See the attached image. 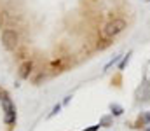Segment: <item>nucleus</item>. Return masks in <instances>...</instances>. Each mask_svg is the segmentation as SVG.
Masks as SVG:
<instances>
[{"label": "nucleus", "mask_w": 150, "mask_h": 131, "mask_svg": "<svg viewBox=\"0 0 150 131\" xmlns=\"http://www.w3.org/2000/svg\"><path fill=\"white\" fill-rule=\"evenodd\" d=\"M122 56H124V54H117V56H113L112 59H110V61H108V63L105 65V70H103V72H108V70L112 68L113 65H117V63H119V61L122 59Z\"/></svg>", "instance_id": "nucleus-6"}, {"label": "nucleus", "mask_w": 150, "mask_h": 131, "mask_svg": "<svg viewBox=\"0 0 150 131\" xmlns=\"http://www.w3.org/2000/svg\"><path fill=\"white\" fill-rule=\"evenodd\" d=\"M131 56H133V52H131V51H129L127 54H124V56H122V59L119 61V70H124V68L127 67V63H129V59H131Z\"/></svg>", "instance_id": "nucleus-7"}, {"label": "nucleus", "mask_w": 150, "mask_h": 131, "mask_svg": "<svg viewBox=\"0 0 150 131\" xmlns=\"http://www.w3.org/2000/svg\"><path fill=\"white\" fill-rule=\"evenodd\" d=\"M143 131H150V126H149V128H145V130H143Z\"/></svg>", "instance_id": "nucleus-13"}, {"label": "nucleus", "mask_w": 150, "mask_h": 131, "mask_svg": "<svg viewBox=\"0 0 150 131\" xmlns=\"http://www.w3.org/2000/svg\"><path fill=\"white\" fill-rule=\"evenodd\" d=\"M2 101H4V112H5L4 121H5V124H12V123L16 121V108H14L12 101H11L7 96H4Z\"/></svg>", "instance_id": "nucleus-3"}, {"label": "nucleus", "mask_w": 150, "mask_h": 131, "mask_svg": "<svg viewBox=\"0 0 150 131\" xmlns=\"http://www.w3.org/2000/svg\"><path fill=\"white\" fill-rule=\"evenodd\" d=\"M100 128H101L100 124H94V126H91V128H87V130H86V131H98V130H100Z\"/></svg>", "instance_id": "nucleus-11"}, {"label": "nucleus", "mask_w": 150, "mask_h": 131, "mask_svg": "<svg viewBox=\"0 0 150 131\" xmlns=\"http://www.w3.org/2000/svg\"><path fill=\"white\" fill-rule=\"evenodd\" d=\"M108 124H110V117H103V119L100 121V126H101V128H107Z\"/></svg>", "instance_id": "nucleus-10"}, {"label": "nucleus", "mask_w": 150, "mask_h": 131, "mask_svg": "<svg viewBox=\"0 0 150 131\" xmlns=\"http://www.w3.org/2000/svg\"><path fill=\"white\" fill-rule=\"evenodd\" d=\"M126 26H127V23H126L124 19L115 18V19L108 21V23L105 25V28H103V37H105V39H113V37H117L119 33H122V32L126 30Z\"/></svg>", "instance_id": "nucleus-1"}, {"label": "nucleus", "mask_w": 150, "mask_h": 131, "mask_svg": "<svg viewBox=\"0 0 150 131\" xmlns=\"http://www.w3.org/2000/svg\"><path fill=\"white\" fill-rule=\"evenodd\" d=\"M32 68H33V63H32V61L25 63V65L21 67V77H23V79H28V75H30Z\"/></svg>", "instance_id": "nucleus-5"}, {"label": "nucleus", "mask_w": 150, "mask_h": 131, "mask_svg": "<svg viewBox=\"0 0 150 131\" xmlns=\"http://www.w3.org/2000/svg\"><path fill=\"white\" fill-rule=\"evenodd\" d=\"M59 110H61V103H56V105L52 107V112L49 114V117H54L56 114H59Z\"/></svg>", "instance_id": "nucleus-9"}, {"label": "nucleus", "mask_w": 150, "mask_h": 131, "mask_svg": "<svg viewBox=\"0 0 150 131\" xmlns=\"http://www.w3.org/2000/svg\"><path fill=\"white\" fill-rule=\"evenodd\" d=\"M110 114H112L113 117H119V115L124 114V108L119 103H110Z\"/></svg>", "instance_id": "nucleus-4"}, {"label": "nucleus", "mask_w": 150, "mask_h": 131, "mask_svg": "<svg viewBox=\"0 0 150 131\" xmlns=\"http://www.w3.org/2000/svg\"><path fill=\"white\" fill-rule=\"evenodd\" d=\"M70 100H72V94H68V96L63 100V105H68V103H70Z\"/></svg>", "instance_id": "nucleus-12"}, {"label": "nucleus", "mask_w": 150, "mask_h": 131, "mask_svg": "<svg viewBox=\"0 0 150 131\" xmlns=\"http://www.w3.org/2000/svg\"><path fill=\"white\" fill-rule=\"evenodd\" d=\"M140 119H142V123H143L145 126H150V112H143Z\"/></svg>", "instance_id": "nucleus-8"}, {"label": "nucleus", "mask_w": 150, "mask_h": 131, "mask_svg": "<svg viewBox=\"0 0 150 131\" xmlns=\"http://www.w3.org/2000/svg\"><path fill=\"white\" fill-rule=\"evenodd\" d=\"M18 33L14 32V30H11V28H5L4 32H2V44H4V47L5 49H9V51H12V49H16V45H18Z\"/></svg>", "instance_id": "nucleus-2"}]
</instances>
